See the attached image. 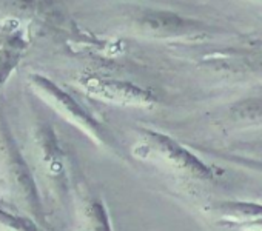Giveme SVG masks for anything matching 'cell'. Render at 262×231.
I'll list each match as a JSON object with an SVG mask.
<instances>
[{
    "instance_id": "6",
    "label": "cell",
    "mask_w": 262,
    "mask_h": 231,
    "mask_svg": "<svg viewBox=\"0 0 262 231\" xmlns=\"http://www.w3.org/2000/svg\"><path fill=\"white\" fill-rule=\"evenodd\" d=\"M135 25L141 33L150 34V37H193L204 34L207 27L202 22L184 19L173 13L165 11H144Z\"/></svg>"
},
{
    "instance_id": "9",
    "label": "cell",
    "mask_w": 262,
    "mask_h": 231,
    "mask_svg": "<svg viewBox=\"0 0 262 231\" xmlns=\"http://www.w3.org/2000/svg\"><path fill=\"white\" fill-rule=\"evenodd\" d=\"M213 213L217 214L219 220H222V225H230L234 222L250 220V219H259L262 217V202L256 200H221L216 202L211 206Z\"/></svg>"
},
{
    "instance_id": "12",
    "label": "cell",
    "mask_w": 262,
    "mask_h": 231,
    "mask_svg": "<svg viewBox=\"0 0 262 231\" xmlns=\"http://www.w3.org/2000/svg\"><path fill=\"white\" fill-rule=\"evenodd\" d=\"M227 226H230L233 229H239V231H262V217L242 220V222H234V223H230Z\"/></svg>"
},
{
    "instance_id": "2",
    "label": "cell",
    "mask_w": 262,
    "mask_h": 231,
    "mask_svg": "<svg viewBox=\"0 0 262 231\" xmlns=\"http://www.w3.org/2000/svg\"><path fill=\"white\" fill-rule=\"evenodd\" d=\"M131 154L165 174L187 182L210 183L219 176L217 168L199 157L194 150L179 144L165 133L150 128L138 130V139L131 147Z\"/></svg>"
},
{
    "instance_id": "11",
    "label": "cell",
    "mask_w": 262,
    "mask_h": 231,
    "mask_svg": "<svg viewBox=\"0 0 262 231\" xmlns=\"http://www.w3.org/2000/svg\"><path fill=\"white\" fill-rule=\"evenodd\" d=\"M198 150L201 153L208 154L213 159H221V160H224V162H227L230 165H234L237 168L262 174V160H259V159H253V157H247V156H241V154L222 153V151L211 150V148H207V147H198Z\"/></svg>"
},
{
    "instance_id": "8",
    "label": "cell",
    "mask_w": 262,
    "mask_h": 231,
    "mask_svg": "<svg viewBox=\"0 0 262 231\" xmlns=\"http://www.w3.org/2000/svg\"><path fill=\"white\" fill-rule=\"evenodd\" d=\"M76 211L80 231H114L108 206L102 197L90 193L79 194Z\"/></svg>"
},
{
    "instance_id": "3",
    "label": "cell",
    "mask_w": 262,
    "mask_h": 231,
    "mask_svg": "<svg viewBox=\"0 0 262 231\" xmlns=\"http://www.w3.org/2000/svg\"><path fill=\"white\" fill-rule=\"evenodd\" d=\"M28 86L40 100L45 102V105H48L70 125L77 128L99 148H103L116 156L123 157L120 145L116 136L108 130V127L102 121H99L86 106H83L63 86L39 73H33L28 76Z\"/></svg>"
},
{
    "instance_id": "4",
    "label": "cell",
    "mask_w": 262,
    "mask_h": 231,
    "mask_svg": "<svg viewBox=\"0 0 262 231\" xmlns=\"http://www.w3.org/2000/svg\"><path fill=\"white\" fill-rule=\"evenodd\" d=\"M33 156L48 191L63 199L70 191V160L54 127L48 121H37L31 130Z\"/></svg>"
},
{
    "instance_id": "7",
    "label": "cell",
    "mask_w": 262,
    "mask_h": 231,
    "mask_svg": "<svg viewBox=\"0 0 262 231\" xmlns=\"http://www.w3.org/2000/svg\"><path fill=\"white\" fill-rule=\"evenodd\" d=\"M28 45V33L17 19H8L0 25V89L20 65Z\"/></svg>"
},
{
    "instance_id": "5",
    "label": "cell",
    "mask_w": 262,
    "mask_h": 231,
    "mask_svg": "<svg viewBox=\"0 0 262 231\" xmlns=\"http://www.w3.org/2000/svg\"><path fill=\"white\" fill-rule=\"evenodd\" d=\"M76 83L86 96L116 106L153 108L158 103V97L148 88L119 79L85 74L80 76Z\"/></svg>"
},
{
    "instance_id": "1",
    "label": "cell",
    "mask_w": 262,
    "mask_h": 231,
    "mask_svg": "<svg viewBox=\"0 0 262 231\" xmlns=\"http://www.w3.org/2000/svg\"><path fill=\"white\" fill-rule=\"evenodd\" d=\"M0 199L48 226L39 182L27 162L0 105Z\"/></svg>"
},
{
    "instance_id": "10",
    "label": "cell",
    "mask_w": 262,
    "mask_h": 231,
    "mask_svg": "<svg viewBox=\"0 0 262 231\" xmlns=\"http://www.w3.org/2000/svg\"><path fill=\"white\" fill-rule=\"evenodd\" d=\"M0 231H50L28 213L0 199Z\"/></svg>"
}]
</instances>
